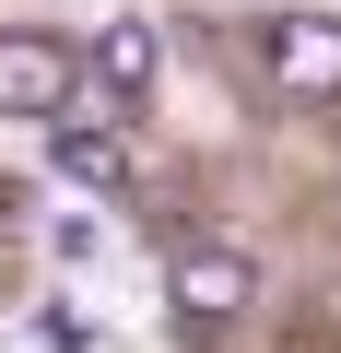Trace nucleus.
<instances>
[{"label": "nucleus", "instance_id": "nucleus-2", "mask_svg": "<svg viewBox=\"0 0 341 353\" xmlns=\"http://www.w3.org/2000/svg\"><path fill=\"white\" fill-rule=\"evenodd\" d=\"M71 83H83V59H71L59 36H0V118H48V130H59Z\"/></svg>", "mask_w": 341, "mask_h": 353}, {"label": "nucleus", "instance_id": "nucleus-1", "mask_svg": "<svg viewBox=\"0 0 341 353\" xmlns=\"http://www.w3.org/2000/svg\"><path fill=\"white\" fill-rule=\"evenodd\" d=\"M259 59H271V83H282V94L341 106V24H329V12H282V24L259 36Z\"/></svg>", "mask_w": 341, "mask_h": 353}, {"label": "nucleus", "instance_id": "nucleus-4", "mask_svg": "<svg viewBox=\"0 0 341 353\" xmlns=\"http://www.w3.org/2000/svg\"><path fill=\"white\" fill-rule=\"evenodd\" d=\"M153 71H165V36H153L141 12H118V24L94 36V83H106L118 106H141V94H153Z\"/></svg>", "mask_w": 341, "mask_h": 353}, {"label": "nucleus", "instance_id": "nucleus-3", "mask_svg": "<svg viewBox=\"0 0 341 353\" xmlns=\"http://www.w3.org/2000/svg\"><path fill=\"white\" fill-rule=\"evenodd\" d=\"M165 294H177L189 318H247V294H259V271H247L236 248H177V271H165Z\"/></svg>", "mask_w": 341, "mask_h": 353}, {"label": "nucleus", "instance_id": "nucleus-5", "mask_svg": "<svg viewBox=\"0 0 341 353\" xmlns=\"http://www.w3.org/2000/svg\"><path fill=\"white\" fill-rule=\"evenodd\" d=\"M48 165L71 176V189H130V141H118V130H83V118L48 130Z\"/></svg>", "mask_w": 341, "mask_h": 353}, {"label": "nucleus", "instance_id": "nucleus-6", "mask_svg": "<svg viewBox=\"0 0 341 353\" xmlns=\"http://www.w3.org/2000/svg\"><path fill=\"white\" fill-rule=\"evenodd\" d=\"M83 341H94V318H71V306H48V318H36V353H83Z\"/></svg>", "mask_w": 341, "mask_h": 353}]
</instances>
